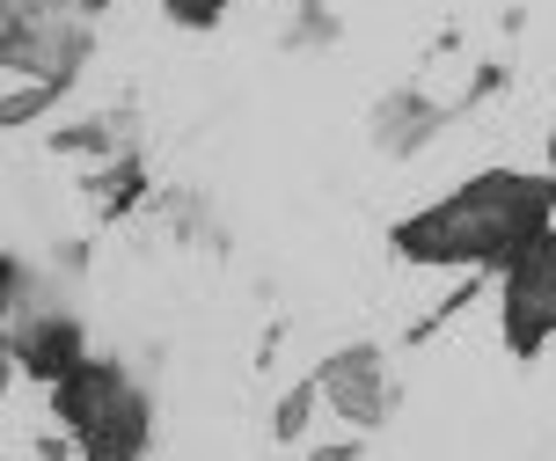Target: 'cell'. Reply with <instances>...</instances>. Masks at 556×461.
Masks as SVG:
<instances>
[{
  "mask_svg": "<svg viewBox=\"0 0 556 461\" xmlns=\"http://www.w3.org/2000/svg\"><path fill=\"white\" fill-rule=\"evenodd\" d=\"M15 374H23V366H15V345H8V329H0V388H8Z\"/></svg>",
  "mask_w": 556,
  "mask_h": 461,
  "instance_id": "13",
  "label": "cell"
},
{
  "mask_svg": "<svg viewBox=\"0 0 556 461\" xmlns=\"http://www.w3.org/2000/svg\"><path fill=\"white\" fill-rule=\"evenodd\" d=\"M549 176H556V133H549Z\"/></svg>",
  "mask_w": 556,
  "mask_h": 461,
  "instance_id": "14",
  "label": "cell"
},
{
  "mask_svg": "<svg viewBox=\"0 0 556 461\" xmlns=\"http://www.w3.org/2000/svg\"><path fill=\"white\" fill-rule=\"evenodd\" d=\"M498 300H505V345H513V359H534L556 337V213H549V227H534L528 242L505 257Z\"/></svg>",
  "mask_w": 556,
  "mask_h": 461,
  "instance_id": "4",
  "label": "cell"
},
{
  "mask_svg": "<svg viewBox=\"0 0 556 461\" xmlns=\"http://www.w3.org/2000/svg\"><path fill=\"white\" fill-rule=\"evenodd\" d=\"M139 190H147V176H139V162H132V154H117L111 169H96V184H88V198H96L103 213H125V205H132Z\"/></svg>",
  "mask_w": 556,
  "mask_h": 461,
  "instance_id": "8",
  "label": "cell"
},
{
  "mask_svg": "<svg viewBox=\"0 0 556 461\" xmlns=\"http://www.w3.org/2000/svg\"><path fill=\"white\" fill-rule=\"evenodd\" d=\"M88 0H0V66L23 82H74L88 59Z\"/></svg>",
  "mask_w": 556,
  "mask_h": 461,
  "instance_id": "3",
  "label": "cell"
},
{
  "mask_svg": "<svg viewBox=\"0 0 556 461\" xmlns=\"http://www.w3.org/2000/svg\"><path fill=\"white\" fill-rule=\"evenodd\" d=\"M59 88H66V82H29V88H15V96H0V125H29V117H45V110L59 103Z\"/></svg>",
  "mask_w": 556,
  "mask_h": 461,
  "instance_id": "10",
  "label": "cell"
},
{
  "mask_svg": "<svg viewBox=\"0 0 556 461\" xmlns=\"http://www.w3.org/2000/svg\"><path fill=\"white\" fill-rule=\"evenodd\" d=\"M220 8H227V0H168V15H176L184 29H205V23H220Z\"/></svg>",
  "mask_w": 556,
  "mask_h": 461,
  "instance_id": "12",
  "label": "cell"
},
{
  "mask_svg": "<svg viewBox=\"0 0 556 461\" xmlns=\"http://www.w3.org/2000/svg\"><path fill=\"white\" fill-rule=\"evenodd\" d=\"M315 388H323V403H330L344 425H359V433L389 425V410H395L381 345H344V352H330L323 366H315Z\"/></svg>",
  "mask_w": 556,
  "mask_h": 461,
  "instance_id": "6",
  "label": "cell"
},
{
  "mask_svg": "<svg viewBox=\"0 0 556 461\" xmlns=\"http://www.w3.org/2000/svg\"><path fill=\"white\" fill-rule=\"evenodd\" d=\"M52 410H59L66 439H74L88 461H132V454H147V439H154L147 388H139L117 359H96V352H88L74 374L52 381Z\"/></svg>",
  "mask_w": 556,
  "mask_h": 461,
  "instance_id": "2",
  "label": "cell"
},
{
  "mask_svg": "<svg viewBox=\"0 0 556 461\" xmlns=\"http://www.w3.org/2000/svg\"><path fill=\"white\" fill-rule=\"evenodd\" d=\"M88 8H111V0H88Z\"/></svg>",
  "mask_w": 556,
  "mask_h": 461,
  "instance_id": "15",
  "label": "cell"
},
{
  "mask_svg": "<svg viewBox=\"0 0 556 461\" xmlns=\"http://www.w3.org/2000/svg\"><path fill=\"white\" fill-rule=\"evenodd\" d=\"M315 403H323V388H315V374H307L301 388H286V403L271 410V439H278V447H293V439L307 433V418H315Z\"/></svg>",
  "mask_w": 556,
  "mask_h": 461,
  "instance_id": "9",
  "label": "cell"
},
{
  "mask_svg": "<svg viewBox=\"0 0 556 461\" xmlns=\"http://www.w3.org/2000/svg\"><path fill=\"white\" fill-rule=\"evenodd\" d=\"M29 286H37V272H29L23 257H8V249H0V323L29 300Z\"/></svg>",
  "mask_w": 556,
  "mask_h": 461,
  "instance_id": "11",
  "label": "cell"
},
{
  "mask_svg": "<svg viewBox=\"0 0 556 461\" xmlns=\"http://www.w3.org/2000/svg\"><path fill=\"white\" fill-rule=\"evenodd\" d=\"M8 345H15V366H23V374L59 381L88 359V329H81V315L66 308V294H59L52 278H37L29 300L8 315Z\"/></svg>",
  "mask_w": 556,
  "mask_h": 461,
  "instance_id": "5",
  "label": "cell"
},
{
  "mask_svg": "<svg viewBox=\"0 0 556 461\" xmlns=\"http://www.w3.org/2000/svg\"><path fill=\"white\" fill-rule=\"evenodd\" d=\"M549 213H556V176L483 169L454 198L403 220L395 257H410V264H505L534 227H549Z\"/></svg>",
  "mask_w": 556,
  "mask_h": 461,
  "instance_id": "1",
  "label": "cell"
},
{
  "mask_svg": "<svg viewBox=\"0 0 556 461\" xmlns=\"http://www.w3.org/2000/svg\"><path fill=\"white\" fill-rule=\"evenodd\" d=\"M440 133H446V103L417 96V88L381 96V103H374V117H366V139H374L381 154H395V162H410L417 147H432Z\"/></svg>",
  "mask_w": 556,
  "mask_h": 461,
  "instance_id": "7",
  "label": "cell"
}]
</instances>
